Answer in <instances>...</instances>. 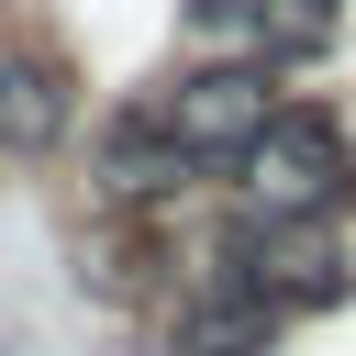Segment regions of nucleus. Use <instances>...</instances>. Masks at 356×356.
Here are the masks:
<instances>
[{
    "instance_id": "7ed1b4c3",
    "label": "nucleus",
    "mask_w": 356,
    "mask_h": 356,
    "mask_svg": "<svg viewBox=\"0 0 356 356\" xmlns=\"http://www.w3.org/2000/svg\"><path fill=\"white\" fill-rule=\"evenodd\" d=\"M267 111H278L267 67H234V56H222V67H189L167 100H145V122H156L189 167H234V156H245V134H256Z\"/></svg>"
},
{
    "instance_id": "f03ea898",
    "label": "nucleus",
    "mask_w": 356,
    "mask_h": 356,
    "mask_svg": "<svg viewBox=\"0 0 356 356\" xmlns=\"http://www.w3.org/2000/svg\"><path fill=\"white\" fill-rule=\"evenodd\" d=\"M222 289H245V300H267V312H334L345 289H356V267H345V245L323 234V222H234L222 234Z\"/></svg>"
},
{
    "instance_id": "f257e3e1",
    "label": "nucleus",
    "mask_w": 356,
    "mask_h": 356,
    "mask_svg": "<svg viewBox=\"0 0 356 356\" xmlns=\"http://www.w3.org/2000/svg\"><path fill=\"white\" fill-rule=\"evenodd\" d=\"M245 211L256 222H334L356 200V156H345V122L312 111V100H278L256 134H245Z\"/></svg>"
},
{
    "instance_id": "39448f33",
    "label": "nucleus",
    "mask_w": 356,
    "mask_h": 356,
    "mask_svg": "<svg viewBox=\"0 0 356 356\" xmlns=\"http://www.w3.org/2000/svg\"><path fill=\"white\" fill-rule=\"evenodd\" d=\"M267 334H278V312L211 278V289H200V300L178 312V334H167V356H267Z\"/></svg>"
},
{
    "instance_id": "20e7f679",
    "label": "nucleus",
    "mask_w": 356,
    "mask_h": 356,
    "mask_svg": "<svg viewBox=\"0 0 356 356\" xmlns=\"http://www.w3.org/2000/svg\"><path fill=\"white\" fill-rule=\"evenodd\" d=\"M78 122L67 56L56 44H0V156H56Z\"/></svg>"
},
{
    "instance_id": "423d86ee",
    "label": "nucleus",
    "mask_w": 356,
    "mask_h": 356,
    "mask_svg": "<svg viewBox=\"0 0 356 356\" xmlns=\"http://www.w3.org/2000/svg\"><path fill=\"white\" fill-rule=\"evenodd\" d=\"M100 178H111V200H167V189H189V156H178L145 111H122L111 145H100Z\"/></svg>"
}]
</instances>
